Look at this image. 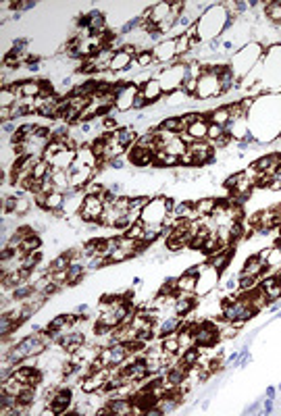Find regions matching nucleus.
<instances>
[{"label":"nucleus","instance_id":"1","mask_svg":"<svg viewBox=\"0 0 281 416\" xmlns=\"http://www.w3.org/2000/svg\"><path fill=\"white\" fill-rule=\"evenodd\" d=\"M169 215V198H163V196H154L148 206L142 210V219L146 225H163V221Z\"/></svg>","mask_w":281,"mask_h":416},{"label":"nucleus","instance_id":"2","mask_svg":"<svg viewBox=\"0 0 281 416\" xmlns=\"http://www.w3.org/2000/svg\"><path fill=\"white\" fill-rule=\"evenodd\" d=\"M221 94H223V90H221V83H219V75H215L213 71H210V65L208 67L204 65V73L198 79L196 96L200 100H208V98H213V96H221Z\"/></svg>","mask_w":281,"mask_h":416},{"label":"nucleus","instance_id":"3","mask_svg":"<svg viewBox=\"0 0 281 416\" xmlns=\"http://www.w3.org/2000/svg\"><path fill=\"white\" fill-rule=\"evenodd\" d=\"M104 212V200L98 198V196H87L84 198V204H82V210H80V217L84 223H98L100 217Z\"/></svg>","mask_w":281,"mask_h":416},{"label":"nucleus","instance_id":"4","mask_svg":"<svg viewBox=\"0 0 281 416\" xmlns=\"http://www.w3.org/2000/svg\"><path fill=\"white\" fill-rule=\"evenodd\" d=\"M217 281H219V271L210 267L208 262H204L200 275L196 277V296H208L210 291H215Z\"/></svg>","mask_w":281,"mask_h":416},{"label":"nucleus","instance_id":"5","mask_svg":"<svg viewBox=\"0 0 281 416\" xmlns=\"http://www.w3.org/2000/svg\"><path fill=\"white\" fill-rule=\"evenodd\" d=\"M154 55V63H159L163 67L177 63V52H175V40H165V42H156V46L152 48Z\"/></svg>","mask_w":281,"mask_h":416},{"label":"nucleus","instance_id":"6","mask_svg":"<svg viewBox=\"0 0 281 416\" xmlns=\"http://www.w3.org/2000/svg\"><path fill=\"white\" fill-rule=\"evenodd\" d=\"M127 161L134 166H154V152L148 148H140V146H131L127 150Z\"/></svg>","mask_w":281,"mask_h":416},{"label":"nucleus","instance_id":"7","mask_svg":"<svg viewBox=\"0 0 281 416\" xmlns=\"http://www.w3.org/2000/svg\"><path fill=\"white\" fill-rule=\"evenodd\" d=\"M140 94L144 96L148 104L159 102L163 98V85L159 82V77H152V79H148V82H144L140 85Z\"/></svg>","mask_w":281,"mask_h":416},{"label":"nucleus","instance_id":"8","mask_svg":"<svg viewBox=\"0 0 281 416\" xmlns=\"http://www.w3.org/2000/svg\"><path fill=\"white\" fill-rule=\"evenodd\" d=\"M42 90L40 79H23V82H17V98H38Z\"/></svg>","mask_w":281,"mask_h":416},{"label":"nucleus","instance_id":"9","mask_svg":"<svg viewBox=\"0 0 281 416\" xmlns=\"http://www.w3.org/2000/svg\"><path fill=\"white\" fill-rule=\"evenodd\" d=\"M111 138L115 139V141H119L121 146H125V148L129 150V148L138 141V138H140V136H138V131H136V127H134V125H127V127H119L117 131H112Z\"/></svg>","mask_w":281,"mask_h":416},{"label":"nucleus","instance_id":"10","mask_svg":"<svg viewBox=\"0 0 281 416\" xmlns=\"http://www.w3.org/2000/svg\"><path fill=\"white\" fill-rule=\"evenodd\" d=\"M109 408L112 416H131L134 402L127 400V397H112V400H109Z\"/></svg>","mask_w":281,"mask_h":416},{"label":"nucleus","instance_id":"11","mask_svg":"<svg viewBox=\"0 0 281 416\" xmlns=\"http://www.w3.org/2000/svg\"><path fill=\"white\" fill-rule=\"evenodd\" d=\"M131 60H134V56H131L125 48L119 50V52H115V56H112V60H111V71H115V73H123V71H129Z\"/></svg>","mask_w":281,"mask_h":416},{"label":"nucleus","instance_id":"12","mask_svg":"<svg viewBox=\"0 0 281 416\" xmlns=\"http://www.w3.org/2000/svg\"><path fill=\"white\" fill-rule=\"evenodd\" d=\"M208 119L204 114V119H200L196 123H192V125L186 129V134L192 138V139H208Z\"/></svg>","mask_w":281,"mask_h":416},{"label":"nucleus","instance_id":"13","mask_svg":"<svg viewBox=\"0 0 281 416\" xmlns=\"http://www.w3.org/2000/svg\"><path fill=\"white\" fill-rule=\"evenodd\" d=\"M265 271H267V264L258 258V254L250 256V258L244 262V269H242V273H246V275H254V277H258V279H260V275Z\"/></svg>","mask_w":281,"mask_h":416},{"label":"nucleus","instance_id":"14","mask_svg":"<svg viewBox=\"0 0 281 416\" xmlns=\"http://www.w3.org/2000/svg\"><path fill=\"white\" fill-rule=\"evenodd\" d=\"M87 29H90L92 33H100V31L107 29V19H104L102 11L94 8V11L87 13Z\"/></svg>","mask_w":281,"mask_h":416},{"label":"nucleus","instance_id":"15","mask_svg":"<svg viewBox=\"0 0 281 416\" xmlns=\"http://www.w3.org/2000/svg\"><path fill=\"white\" fill-rule=\"evenodd\" d=\"M206 119H208V123H213V125L227 127V125H229V121H231V117H229V109H227V106H219V109L210 111V112L206 114Z\"/></svg>","mask_w":281,"mask_h":416},{"label":"nucleus","instance_id":"16","mask_svg":"<svg viewBox=\"0 0 281 416\" xmlns=\"http://www.w3.org/2000/svg\"><path fill=\"white\" fill-rule=\"evenodd\" d=\"M85 262H71V267L67 269V285H75L84 279V273H85Z\"/></svg>","mask_w":281,"mask_h":416},{"label":"nucleus","instance_id":"17","mask_svg":"<svg viewBox=\"0 0 281 416\" xmlns=\"http://www.w3.org/2000/svg\"><path fill=\"white\" fill-rule=\"evenodd\" d=\"M161 346H163L165 352H169V354H179L181 352V346H179V335H177V331L163 335V337H161Z\"/></svg>","mask_w":281,"mask_h":416},{"label":"nucleus","instance_id":"18","mask_svg":"<svg viewBox=\"0 0 281 416\" xmlns=\"http://www.w3.org/2000/svg\"><path fill=\"white\" fill-rule=\"evenodd\" d=\"M194 208L200 217H210L217 208V198H200L194 202Z\"/></svg>","mask_w":281,"mask_h":416},{"label":"nucleus","instance_id":"19","mask_svg":"<svg viewBox=\"0 0 281 416\" xmlns=\"http://www.w3.org/2000/svg\"><path fill=\"white\" fill-rule=\"evenodd\" d=\"M65 204V194L60 192H50L46 198V206H44V212H52V210H60Z\"/></svg>","mask_w":281,"mask_h":416},{"label":"nucleus","instance_id":"20","mask_svg":"<svg viewBox=\"0 0 281 416\" xmlns=\"http://www.w3.org/2000/svg\"><path fill=\"white\" fill-rule=\"evenodd\" d=\"M159 127H161V129H167V131H171V134H177V136H181L183 131H186V125H183L181 117H169V119H165Z\"/></svg>","mask_w":281,"mask_h":416},{"label":"nucleus","instance_id":"21","mask_svg":"<svg viewBox=\"0 0 281 416\" xmlns=\"http://www.w3.org/2000/svg\"><path fill=\"white\" fill-rule=\"evenodd\" d=\"M173 40H175V52H177V58L186 56L188 52L192 50V40H190L188 33H181V35H177V38H173Z\"/></svg>","mask_w":281,"mask_h":416},{"label":"nucleus","instance_id":"22","mask_svg":"<svg viewBox=\"0 0 281 416\" xmlns=\"http://www.w3.org/2000/svg\"><path fill=\"white\" fill-rule=\"evenodd\" d=\"M165 152L167 154H173V156H181V154L188 152V144L181 139V136H177L173 141H169V146L165 148Z\"/></svg>","mask_w":281,"mask_h":416},{"label":"nucleus","instance_id":"23","mask_svg":"<svg viewBox=\"0 0 281 416\" xmlns=\"http://www.w3.org/2000/svg\"><path fill=\"white\" fill-rule=\"evenodd\" d=\"M17 102H19V98H17V94L11 87H2V92H0V109H13Z\"/></svg>","mask_w":281,"mask_h":416},{"label":"nucleus","instance_id":"24","mask_svg":"<svg viewBox=\"0 0 281 416\" xmlns=\"http://www.w3.org/2000/svg\"><path fill=\"white\" fill-rule=\"evenodd\" d=\"M177 291H192V294H196V277L188 275V273L179 275L177 277Z\"/></svg>","mask_w":281,"mask_h":416},{"label":"nucleus","instance_id":"25","mask_svg":"<svg viewBox=\"0 0 281 416\" xmlns=\"http://www.w3.org/2000/svg\"><path fill=\"white\" fill-rule=\"evenodd\" d=\"M198 360H200V348H198V346L190 348V350H186V352H181V362H183V364H186L188 368L194 366V364H198Z\"/></svg>","mask_w":281,"mask_h":416},{"label":"nucleus","instance_id":"26","mask_svg":"<svg viewBox=\"0 0 281 416\" xmlns=\"http://www.w3.org/2000/svg\"><path fill=\"white\" fill-rule=\"evenodd\" d=\"M40 264H42V254H40V250H38V252H29V254L23 256V269H25V271H33V269H38Z\"/></svg>","mask_w":281,"mask_h":416},{"label":"nucleus","instance_id":"27","mask_svg":"<svg viewBox=\"0 0 281 416\" xmlns=\"http://www.w3.org/2000/svg\"><path fill=\"white\" fill-rule=\"evenodd\" d=\"M136 63H138L140 69H146V67L156 65V63H154L152 50H142V52H138V55H136Z\"/></svg>","mask_w":281,"mask_h":416},{"label":"nucleus","instance_id":"28","mask_svg":"<svg viewBox=\"0 0 281 416\" xmlns=\"http://www.w3.org/2000/svg\"><path fill=\"white\" fill-rule=\"evenodd\" d=\"M40 248H42V240H40V235H38V233H31V235L28 237V240H25V242H23V246H21V250H23V252H28V254H29V252H38V250H40Z\"/></svg>","mask_w":281,"mask_h":416},{"label":"nucleus","instance_id":"29","mask_svg":"<svg viewBox=\"0 0 281 416\" xmlns=\"http://www.w3.org/2000/svg\"><path fill=\"white\" fill-rule=\"evenodd\" d=\"M50 171H52V166H50V165H48V163H46V161H44V158H42V161H40L36 166H33V173H31V175L36 177V179H44V177H46Z\"/></svg>","mask_w":281,"mask_h":416},{"label":"nucleus","instance_id":"30","mask_svg":"<svg viewBox=\"0 0 281 416\" xmlns=\"http://www.w3.org/2000/svg\"><path fill=\"white\" fill-rule=\"evenodd\" d=\"M129 198H131V208L134 210H144L148 206V202L152 200L150 196H129Z\"/></svg>","mask_w":281,"mask_h":416},{"label":"nucleus","instance_id":"31","mask_svg":"<svg viewBox=\"0 0 281 416\" xmlns=\"http://www.w3.org/2000/svg\"><path fill=\"white\" fill-rule=\"evenodd\" d=\"M38 2H29V0H13V11H17V13H25V11H31L33 6H36Z\"/></svg>","mask_w":281,"mask_h":416},{"label":"nucleus","instance_id":"32","mask_svg":"<svg viewBox=\"0 0 281 416\" xmlns=\"http://www.w3.org/2000/svg\"><path fill=\"white\" fill-rule=\"evenodd\" d=\"M179 165H181V166H186V169H194V166H196V158H194V154H192L190 150H188L186 154H181V156H179Z\"/></svg>","mask_w":281,"mask_h":416},{"label":"nucleus","instance_id":"33","mask_svg":"<svg viewBox=\"0 0 281 416\" xmlns=\"http://www.w3.org/2000/svg\"><path fill=\"white\" fill-rule=\"evenodd\" d=\"M265 294H267V298H269V304H271V302H277V300H281V283H277V285L265 289Z\"/></svg>","mask_w":281,"mask_h":416},{"label":"nucleus","instance_id":"34","mask_svg":"<svg viewBox=\"0 0 281 416\" xmlns=\"http://www.w3.org/2000/svg\"><path fill=\"white\" fill-rule=\"evenodd\" d=\"M200 119H204V114H200V112H188V114H181V121H183V125H186V129L192 125V123H196Z\"/></svg>","mask_w":281,"mask_h":416},{"label":"nucleus","instance_id":"35","mask_svg":"<svg viewBox=\"0 0 281 416\" xmlns=\"http://www.w3.org/2000/svg\"><path fill=\"white\" fill-rule=\"evenodd\" d=\"M223 134H227L225 127H221V125H213V123L208 125V139H210V141L217 139V138H221Z\"/></svg>","mask_w":281,"mask_h":416},{"label":"nucleus","instance_id":"36","mask_svg":"<svg viewBox=\"0 0 281 416\" xmlns=\"http://www.w3.org/2000/svg\"><path fill=\"white\" fill-rule=\"evenodd\" d=\"M281 190V166L273 173V179H271V185H269V192H279Z\"/></svg>","mask_w":281,"mask_h":416},{"label":"nucleus","instance_id":"37","mask_svg":"<svg viewBox=\"0 0 281 416\" xmlns=\"http://www.w3.org/2000/svg\"><path fill=\"white\" fill-rule=\"evenodd\" d=\"M19 127H21V125H15V121H13V119L2 123V131H4V134H11V136H13V134H17V131H19Z\"/></svg>","mask_w":281,"mask_h":416},{"label":"nucleus","instance_id":"38","mask_svg":"<svg viewBox=\"0 0 281 416\" xmlns=\"http://www.w3.org/2000/svg\"><path fill=\"white\" fill-rule=\"evenodd\" d=\"M144 109H148V102L142 94H138L136 100H134V111H144Z\"/></svg>","mask_w":281,"mask_h":416},{"label":"nucleus","instance_id":"39","mask_svg":"<svg viewBox=\"0 0 281 416\" xmlns=\"http://www.w3.org/2000/svg\"><path fill=\"white\" fill-rule=\"evenodd\" d=\"M271 412H273V400H271V397H265V400H262L260 414H271Z\"/></svg>","mask_w":281,"mask_h":416},{"label":"nucleus","instance_id":"40","mask_svg":"<svg viewBox=\"0 0 281 416\" xmlns=\"http://www.w3.org/2000/svg\"><path fill=\"white\" fill-rule=\"evenodd\" d=\"M125 165L127 163L123 161V156H119V158H112V161H111V169H123Z\"/></svg>","mask_w":281,"mask_h":416},{"label":"nucleus","instance_id":"41","mask_svg":"<svg viewBox=\"0 0 281 416\" xmlns=\"http://www.w3.org/2000/svg\"><path fill=\"white\" fill-rule=\"evenodd\" d=\"M206 48H208L210 52H215V50H219V48H221V40H210V42H208V46H206Z\"/></svg>","mask_w":281,"mask_h":416},{"label":"nucleus","instance_id":"42","mask_svg":"<svg viewBox=\"0 0 281 416\" xmlns=\"http://www.w3.org/2000/svg\"><path fill=\"white\" fill-rule=\"evenodd\" d=\"M267 397H271V400H275V395H277V389L275 387H267Z\"/></svg>","mask_w":281,"mask_h":416},{"label":"nucleus","instance_id":"43","mask_svg":"<svg viewBox=\"0 0 281 416\" xmlns=\"http://www.w3.org/2000/svg\"><path fill=\"white\" fill-rule=\"evenodd\" d=\"M277 389H279V393H281V383H279V387H277Z\"/></svg>","mask_w":281,"mask_h":416},{"label":"nucleus","instance_id":"44","mask_svg":"<svg viewBox=\"0 0 281 416\" xmlns=\"http://www.w3.org/2000/svg\"><path fill=\"white\" fill-rule=\"evenodd\" d=\"M279 231H281V227H279Z\"/></svg>","mask_w":281,"mask_h":416}]
</instances>
